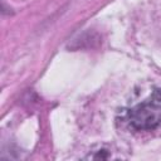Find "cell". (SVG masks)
<instances>
[{
  "mask_svg": "<svg viewBox=\"0 0 161 161\" xmlns=\"http://www.w3.org/2000/svg\"><path fill=\"white\" fill-rule=\"evenodd\" d=\"M128 126L135 131H153L161 126V88L127 112Z\"/></svg>",
  "mask_w": 161,
  "mask_h": 161,
  "instance_id": "1",
  "label": "cell"
}]
</instances>
